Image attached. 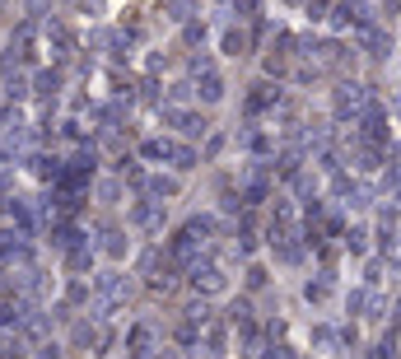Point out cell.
I'll return each mask as SVG.
<instances>
[{
  "label": "cell",
  "instance_id": "obj_7",
  "mask_svg": "<svg viewBox=\"0 0 401 359\" xmlns=\"http://www.w3.org/2000/svg\"><path fill=\"white\" fill-rule=\"evenodd\" d=\"M205 345H210V350H219V345H224V331L210 327V331H205Z\"/></svg>",
  "mask_w": 401,
  "mask_h": 359
},
{
  "label": "cell",
  "instance_id": "obj_6",
  "mask_svg": "<svg viewBox=\"0 0 401 359\" xmlns=\"http://www.w3.org/2000/svg\"><path fill=\"white\" fill-rule=\"evenodd\" d=\"M103 248H108L112 257H122V252H126V243H122V234H108V243H103Z\"/></svg>",
  "mask_w": 401,
  "mask_h": 359
},
{
  "label": "cell",
  "instance_id": "obj_10",
  "mask_svg": "<svg viewBox=\"0 0 401 359\" xmlns=\"http://www.w3.org/2000/svg\"><path fill=\"white\" fill-rule=\"evenodd\" d=\"M271 359H294V350H290V345H276V350H271Z\"/></svg>",
  "mask_w": 401,
  "mask_h": 359
},
{
  "label": "cell",
  "instance_id": "obj_8",
  "mask_svg": "<svg viewBox=\"0 0 401 359\" xmlns=\"http://www.w3.org/2000/svg\"><path fill=\"white\" fill-rule=\"evenodd\" d=\"M38 84H42V94H56V84H61V75H42Z\"/></svg>",
  "mask_w": 401,
  "mask_h": 359
},
{
  "label": "cell",
  "instance_id": "obj_3",
  "mask_svg": "<svg viewBox=\"0 0 401 359\" xmlns=\"http://www.w3.org/2000/svg\"><path fill=\"white\" fill-rule=\"evenodd\" d=\"M5 94H10V98H24V94H29V89H24V75H10V79H5Z\"/></svg>",
  "mask_w": 401,
  "mask_h": 359
},
{
  "label": "cell",
  "instance_id": "obj_5",
  "mask_svg": "<svg viewBox=\"0 0 401 359\" xmlns=\"http://www.w3.org/2000/svg\"><path fill=\"white\" fill-rule=\"evenodd\" d=\"M173 191H178L173 177H155V196H173Z\"/></svg>",
  "mask_w": 401,
  "mask_h": 359
},
{
  "label": "cell",
  "instance_id": "obj_2",
  "mask_svg": "<svg viewBox=\"0 0 401 359\" xmlns=\"http://www.w3.org/2000/svg\"><path fill=\"white\" fill-rule=\"evenodd\" d=\"M0 359H24V341L19 336H0Z\"/></svg>",
  "mask_w": 401,
  "mask_h": 359
},
{
  "label": "cell",
  "instance_id": "obj_4",
  "mask_svg": "<svg viewBox=\"0 0 401 359\" xmlns=\"http://www.w3.org/2000/svg\"><path fill=\"white\" fill-rule=\"evenodd\" d=\"M200 94H205V98H219V94H224V79H219V75H205V89H200Z\"/></svg>",
  "mask_w": 401,
  "mask_h": 359
},
{
  "label": "cell",
  "instance_id": "obj_9",
  "mask_svg": "<svg viewBox=\"0 0 401 359\" xmlns=\"http://www.w3.org/2000/svg\"><path fill=\"white\" fill-rule=\"evenodd\" d=\"M38 359H61V350H56V345L47 341V345H42V350H38Z\"/></svg>",
  "mask_w": 401,
  "mask_h": 359
},
{
  "label": "cell",
  "instance_id": "obj_1",
  "mask_svg": "<svg viewBox=\"0 0 401 359\" xmlns=\"http://www.w3.org/2000/svg\"><path fill=\"white\" fill-rule=\"evenodd\" d=\"M191 276H196V285H200V289H219V285H224V276H219L215 266H196Z\"/></svg>",
  "mask_w": 401,
  "mask_h": 359
}]
</instances>
